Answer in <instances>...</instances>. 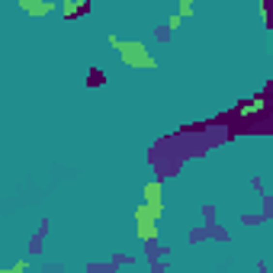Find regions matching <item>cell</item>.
Listing matches in <instances>:
<instances>
[{"mask_svg": "<svg viewBox=\"0 0 273 273\" xmlns=\"http://www.w3.org/2000/svg\"><path fill=\"white\" fill-rule=\"evenodd\" d=\"M103 84H106L103 71H100V68H93V71L87 74V87H103Z\"/></svg>", "mask_w": 273, "mask_h": 273, "instance_id": "1", "label": "cell"}]
</instances>
